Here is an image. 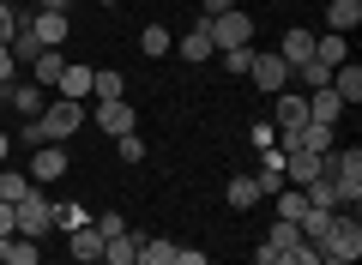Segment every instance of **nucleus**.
Returning <instances> with one entry per match:
<instances>
[{
	"label": "nucleus",
	"mask_w": 362,
	"mask_h": 265,
	"mask_svg": "<svg viewBox=\"0 0 362 265\" xmlns=\"http://www.w3.org/2000/svg\"><path fill=\"white\" fill-rule=\"evenodd\" d=\"M78 126H85V109L66 102V97H54L37 121H25V139L30 145H66V133H78Z\"/></svg>",
	"instance_id": "1"
},
{
	"label": "nucleus",
	"mask_w": 362,
	"mask_h": 265,
	"mask_svg": "<svg viewBox=\"0 0 362 265\" xmlns=\"http://www.w3.org/2000/svg\"><path fill=\"white\" fill-rule=\"evenodd\" d=\"M206 30H211V49H254V18H247V6H230V13H218V18H206Z\"/></svg>",
	"instance_id": "2"
},
{
	"label": "nucleus",
	"mask_w": 362,
	"mask_h": 265,
	"mask_svg": "<svg viewBox=\"0 0 362 265\" xmlns=\"http://www.w3.org/2000/svg\"><path fill=\"white\" fill-rule=\"evenodd\" d=\"M13 217H18V235H25V241H42V235L54 229V205L42 199V187H30L25 199L13 205Z\"/></svg>",
	"instance_id": "3"
},
{
	"label": "nucleus",
	"mask_w": 362,
	"mask_h": 265,
	"mask_svg": "<svg viewBox=\"0 0 362 265\" xmlns=\"http://www.w3.org/2000/svg\"><path fill=\"white\" fill-rule=\"evenodd\" d=\"M320 253H338L344 265L362 259V223H356V211H338V217H332V235H326Z\"/></svg>",
	"instance_id": "4"
},
{
	"label": "nucleus",
	"mask_w": 362,
	"mask_h": 265,
	"mask_svg": "<svg viewBox=\"0 0 362 265\" xmlns=\"http://www.w3.org/2000/svg\"><path fill=\"white\" fill-rule=\"evenodd\" d=\"M247 73H254V90H266V97H278V90H290V66L278 61V54H254V66H247Z\"/></svg>",
	"instance_id": "5"
},
{
	"label": "nucleus",
	"mask_w": 362,
	"mask_h": 265,
	"mask_svg": "<svg viewBox=\"0 0 362 265\" xmlns=\"http://www.w3.org/2000/svg\"><path fill=\"white\" fill-rule=\"evenodd\" d=\"M326 175V151H290L284 157V187H308Z\"/></svg>",
	"instance_id": "6"
},
{
	"label": "nucleus",
	"mask_w": 362,
	"mask_h": 265,
	"mask_svg": "<svg viewBox=\"0 0 362 265\" xmlns=\"http://www.w3.org/2000/svg\"><path fill=\"white\" fill-rule=\"evenodd\" d=\"M302 121H308V97H302V90H278V97H272V126L290 133V126H302Z\"/></svg>",
	"instance_id": "7"
},
{
	"label": "nucleus",
	"mask_w": 362,
	"mask_h": 265,
	"mask_svg": "<svg viewBox=\"0 0 362 265\" xmlns=\"http://www.w3.org/2000/svg\"><path fill=\"white\" fill-rule=\"evenodd\" d=\"M97 126H103V133H139V114H133V102L121 97V102H97Z\"/></svg>",
	"instance_id": "8"
},
{
	"label": "nucleus",
	"mask_w": 362,
	"mask_h": 265,
	"mask_svg": "<svg viewBox=\"0 0 362 265\" xmlns=\"http://www.w3.org/2000/svg\"><path fill=\"white\" fill-rule=\"evenodd\" d=\"M66 175V145H37V157H30V181H61Z\"/></svg>",
	"instance_id": "9"
},
{
	"label": "nucleus",
	"mask_w": 362,
	"mask_h": 265,
	"mask_svg": "<svg viewBox=\"0 0 362 265\" xmlns=\"http://www.w3.org/2000/svg\"><path fill=\"white\" fill-rule=\"evenodd\" d=\"M25 30L42 42V49H61V42H66V13H30Z\"/></svg>",
	"instance_id": "10"
},
{
	"label": "nucleus",
	"mask_w": 362,
	"mask_h": 265,
	"mask_svg": "<svg viewBox=\"0 0 362 265\" xmlns=\"http://www.w3.org/2000/svg\"><path fill=\"white\" fill-rule=\"evenodd\" d=\"M278 61H284L290 66V73H296V66H308L314 61V37H308V30H284V42H278Z\"/></svg>",
	"instance_id": "11"
},
{
	"label": "nucleus",
	"mask_w": 362,
	"mask_h": 265,
	"mask_svg": "<svg viewBox=\"0 0 362 265\" xmlns=\"http://www.w3.org/2000/svg\"><path fill=\"white\" fill-rule=\"evenodd\" d=\"M302 97H308V121H320V126H338L344 102H338V90H332V85H320V90H302Z\"/></svg>",
	"instance_id": "12"
},
{
	"label": "nucleus",
	"mask_w": 362,
	"mask_h": 265,
	"mask_svg": "<svg viewBox=\"0 0 362 265\" xmlns=\"http://www.w3.org/2000/svg\"><path fill=\"white\" fill-rule=\"evenodd\" d=\"M66 235H73L66 247H73V259H78V265H97V259H103V235H97V217H90L85 229H66Z\"/></svg>",
	"instance_id": "13"
},
{
	"label": "nucleus",
	"mask_w": 362,
	"mask_h": 265,
	"mask_svg": "<svg viewBox=\"0 0 362 265\" xmlns=\"http://www.w3.org/2000/svg\"><path fill=\"white\" fill-rule=\"evenodd\" d=\"M0 265H42V241H25V235H0Z\"/></svg>",
	"instance_id": "14"
},
{
	"label": "nucleus",
	"mask_w": 362,
	"mask_h": 265,
	"mask_svg": "<svg viewBox=\"0 0 362 265\" xmlns=\"http://www.w3.org/2000/svg\"><path fill=\"white\" fill-rule=\"evenodd\" d=\"M332 90H338V102H350V109H356V102H362V66H356V61L332 66Z\"/></svg>",
	"instance_id": "15"
},
{
	"label": "nucleus",
	"mask_w": 362,
	"mask_h": 265,
	"mask_svg": "<svg viewBox=\"0 0 362 265\" xmlns=\"http://www.w3.org/2000/svg\"><path fill=\"white\" fill-rule=\"evenodd\" d=\"M175 54H181V61H194V66L206 61V54H218V49H211V30H206V18H199V25H194L187 37L175 42Z\"/></svg>",
	"instance_id": "16"
},
{
	"label": "nucleus",
	"mask_w": 362,
	"mask_h": 265,
	"mask_svg": "<svg viewBox=\"0 0 362 265\" xmlns=\"http://www.w3.org/2000/svg\"><path fill=\"white\" fill-rule=\"evenodd\" d=\"M103 259H109V265H139V235H133V229L109 235V241H103Z\"/></svg>",
	"instance_id": "17"
},
{
	"label": "nucleus",
	"mask_w": 362,
	"mask_h": 265,
	"mask_svg": "<svg viewBox=\"0 0 362 265\" xmlns=\"http://www.w3.org/2000/svg\"><path fill=\"white\" fill-rule=\"evenodd\" d=\"M90 78H97L90 66H73V61H66V73H61V85H54V90H61L66 102H85V97H90Z\"/></svg>",
	"instance_id": "18"
},
{
	"label": "nucleus",
	"mask_w": 362,
	"mask_h": 265,
	"mask_svg": "<svg viewBox=\"0 0 362 265\" xmlns=\"http://www.w3.org/2000/svg\"><path fill=\"white\" fill-rule=\"evenodd\" d=\"M6 102H13V109L25 114V121H37V114L49 109V97H42V85H18V78H13V97H6Z\"/></svg>",
	"instance_id": "19"
},
{
	"label": "nucleus",
	"mask_w": 362,
	"mask_h": 265,
	"mask_svg": "<svg viewBox=\"0 0 362 265\" xmlns=\"http://www.w3.org/2000/svg\"><path fill=\"white\" fill-rule=\"evenodd\" d=\"M254 199H259V181L254 175H235L230 187H223V205H230V211H254Z\"/></svg>",
	"instance_id": "20"
},
{
	"label": "nucleus",
	"mask_w": 362,
	"mask_h": 265,
	"mask_svg": "<svg viewBox=\"0 0 362 265\" xmlns=\"http://www.w3.org/2000/svg\"><path fill=\"white\" fill-rule=\"evenodd\" d=\"M314 61L320 66H344L350 61V37H338V30L332 37H314Z\"/></svg>",
	"instance_id": "21"
},
{
	"label": "nucleus",
	"mask_w": 362,
	"mask_h": 265,
	"mask_svg": "<svg viewBox=\"0 0 362 265\" xmlns=\"http://www.w3.org/2000/svg\"><path fill=\"white\" fill-rule=\"evenodd\" d=\"M296 241H302V229H296V223L272 217V229H266V241H259V253H284V247H296Z\"/></svg>",
	"instance_id": "22"
},
{
	"label": "nucleus",
	"mask_w": 362,
	"mask_h": 265,
	"mask_svg": "<svg viewBox=\"0 0 362 265\" xmlns=\"http://www.w3.org/2000/svg\"><path fill=\"white\" fill-rule=\"evenodd\" d=\"M326 25H332L338 37L356 30V25H362V0H332V6H326Z\"/></svg>",
	"instance_id": "23"
},
{
	"label": "nucleus",
	"mask_w": 362,
	"mask_h": 265,
	"mask_svg": "<svg viewBox=\"0 0 362 265\" xmlns=\"http://www.w3.org/2000/svg\"><path fill=\"white\" fill-rule=\"evenodd\" d=\"M90 97H97V102H121V97H127V78H121L115 66H103V73L90 78Z\"/></svg>",
	"instance_id": "24"
},
{
	"label": "nucleus",
	"mask_w": 362,
	"mask_h": 265,
	"mask_svg": "<svg viewBox=\"0 0 362 265\" xmlns=\"http://www.w3.org/2000/svg\"><path fill=\"white\" fill-rule=\"evenodd\" d=\"M302 199H308L314 211H344V205H338V187H332V175L308 181V187H302Z\"/></svg>",
	"instance_id": "25"
},
{
	"label": "nucleus",
	"mask_w": 362,
	"mask_h": 265,
	"mask_svg": "<svg viewBox=\"0 0 362 265\" xmlns=\"http://www.w3.org/2000/svg\"><path fill=\"white\" fill-rule=\"evenodd\" d=\"M30 73H37V85H61V73H66V61H61V49H42L37 61H30Z\"/></svg>",
	"instance_id": "26"
},
{
	"label": "nucleus",
	"mask_w": 362,
	"mask_h": 265,
	"mask_svg": "<svg viewBox=\"0 0 362 265\" xmlns=\"http://www.w3.org/2000/svg\"><path fill=\"white\" fill-rule=\"evenodd\" d=\"M139 49H145V54H151V61H163V54H169V49H175V37H169V30H163V25H145V30H139Z\"/></svg>",
	"instance_id": "27"
},
{
	"label": "nucleus",
	"mask_w": 362,
	"mask_h": 265,
	"mask_svg": "<svg viewBox=\"0 0 362 265\" xmlns=\"http://www.w3.org/2000/svg\"><path fill=\"white\" fill-rule=\"evenodd\" d=\"M139 265H175V241H163V235L139 241Z\"/></svg>",
	"instance_id": "28"
},
{
	"label": "nucleus",
	"mask_w": 362,
	"mask_h": 265,
	"mask_svg": "<svg viewBox=\"0 0 362 265\" xmlns=\"http://www.w3.org/2000/svg\"><path fill=\"white\" fill-rule=\"evenodd\" d=\"M30 187H37L30 175H18V169H0V199H6V205H18Z\"/></svg>",
	"instance_id": "29"
},
{
	"label": "nucleus",
	"mask_w": 362,
	"mask_h": 265,
	"mask_svg": "<svg viewBox=\"0 0 362 265\" xmlns=\"http://www.w3.org/2000/svg\"><path fill=\"white\" fill-rule=\"evenodd\" d=\"M272 265H320V247H314V241H296V247L272 253Z\"/></svg>",
	"instance_id": "30"
},
{
	"label": "nucleus",
	"mask_w": 362,
	"mask_h": 265,
	"mask_svg": "<svg viewBox=\"0 0 362 265\" xmlns=\"http://www.w3.org/2000/svg\"><path fill=\"white\" fill-rule=\"evenodd\" d=\"M302 211H308V199H302V187H278V217H284V223H296Z\"/></svg>",
	"instance_id": "31"
},
{
	"label": "nucleus",
	"mask_w": 362,
	"mask_h": 265,
	"mask_svg": "<svg viewBox=\"0 0 362 265\" xmlns=\"http://www.w3.org/2000/svg\"><path fill=\"white\" fill-rule=\"evenodd\" d=\"M6 49H13V61H37V54H42V42H37V37H30V30H25V25H18V37H13V42H6Z\"/></svg>",
	"instance_id": "32"
},
{
	"label": "nucleus",
	"mask_w": 362,
	"mask_h": 265,
	"mask_svg": "<svg viewBox=\"0 0 362 265\" xmlns=\"http://www.w3.org/2000/svg\"><path fill=\"white\" fill-rule=\"evenodd\" d=\"M296 73H302V90H320V85H332V66H320V61L296 66Z\"/></svg>",
	"instance_id": "33"
},
{
	"label": "nucleus",
	"mask_w": 362,
	"mask_h": 265,
	"mask_svg": "<svg viewBox=\"0 0 362 265\" xmlns=\"http://www.w3.org/2000/svg\"><path fill=\"white\" fill-rule=\"evenodd\" d=\"M115 151H121V163H145V139H139V133H121Z\"/></svg>",
	"instance_id": "34"
},
{
	"label": "nucleus",
	"mask_w": 362,
	"mask_h": 265,
	"mask_svg": "<svg viewBox=\"0 0 362 265\" xmlns=\"http://www.w3.org/2000/svg\"><path fill=\"white\" fill-rule=\"evenodd\" d=\"M54 205V199H49ZM54 223H66V229H85L90 223V211H85V205H54Z\"/></svg>",
	"instance_id": "35"
},
{
	"label": "nucleus",
	"mask_w": 362,
	"mask_h": 265,
	"mask_svg": "<svg viewBox=\"0 0 362 265\" xmlns=\"http://www.w3.org/2000/svg\"><path fill=\"white\" fill-rule=\"evenodd\" d=\"M254 66V49H223V73H247Z\"/></svg>",
	"instance_id": "36"
},
{
	"label": "nucleus",
	"mask_w": 362,
	"mask_h": 265,
	"mask_svg": "<svg viewBox=\"0 0 362 265\" xmlns=\"http://www.w3.org/2000/svg\"><path fill=\"white\" fill-rule=\"evenodd\" d=\"M121 229H127V217H121V211H103V217H97V235H121Z\"/></svg>",
	"instance_id": "37"
},
{
	"label": "nucleus",
	"mask_w": 362,
	"mask_h": 265,
	"mask_svg": "<svg viewBox=\"0 0 362 265\" xmlns=\"http://www.w3.org/2000/svg\"><path fill=\"white\" fill-rule=\"evenodd\" d=\"M18 25H25V18H18L13 6H0V42H13V37H18Z\"/></svg>",
	"instance_id": "38"
},
{
	"label": "nucleus",
	"mask_w": 362,
	"mask_h": 265,
	"mask_svg": "<svg viewBox=\"0 0 362 265\" xmlns=\"http://www.w3.org/2000/svg\"><path fill=\"white\" fill-rule=\"evenodd\" d=\"M254 145H259V151H272V145H278V126H272V121H254Z\"/></svg>",
	"instance_id": "39"
},
{
	"label": "nucleus",
	"mask_w": 362,
	"mask_h": 265,
	"mask_svg": "<svg viewBox=\"0 0 362 265\" xmlns=\"http://www.w3.org/2000/svg\"><path fill=\"white\" fill-rule=\"evenodd\" d=\"M259 175H278V181H284V151H266V157H259Z\"/></svg>",
	"instance_id": "40"
},
{
	"label": "nucleus",
	"mask_w": 362,
	"mask_h": 265,
	"mask_svg": "<svg viewBox=\"0 0 362 265\" xmlns=\"http://www.w3.org/2000/svg\"><path fill=\"white\" fill-rule=\"evenodd\" d=\"M13 73H18V61H13V49L0 42V85H13Z\"/></svg>",
	"instance_id": "41"
},
{
	"label": "nucleus",
	"mask_w": 362,
	"mask_h": 265,
	"mask_svg": "<svg viewBox=\"0 0 362 265\" xmlns=\"http://www.w3.org/2000/svg\"><path fill=\"white\" fill-rule=\"evenodd\" d=\"M175 265H211V259H206L199 247H175Z\"/></svg>",
	"instance_id": "42"
},
{
	"label": "nucleus",
	"mask_w": 362,
	"mask_h": 265,
	"mask_svg": "<svg viewBox=\"0 0 362 265\" xmlns=\"http://www.w3.org/2000/svg\"><path fill=\"white\" fill-rule=\"evenodd\" d=\"M0 235H18V217H13V205L0 199Z\"/></svg>",
	"instance_id": "43"
},
{
	"label": "nucleus",
	"mask_w": 362,
	"mask_h": 265,
	"mask_svg": "<svg viewBox=\"0 0 362 265\" xmlns=\"http://www.w3.org/2000/svg\"><path fill=\"white\" fill-rule=\"evenodd\" d=\"M73 0H37V13H66Z\"/></svg>",
	"instance_id": "44"
},
{
	"label": "nucleus",
	"mask_w": 362,
	"mask_h": 265,
	"mask_svg": "<svg viewBox=\"0 0 362 265\" xmlns=\"http://www.w3.org/2000/svg\"><path fill=\"white\" fill-rule=\"evenodd\" d=\"M218 13H230V0H206V13H199V18H218Z\"/></svg>",
	"instance_id": "45"
},
{
	"label": "nucleus",
	"mask_w": 362,
	"mask_h": 265,
	"mask_svg": "<svg viewBox=\"0 0 362 265\" xmlns=\"http://www.w3.org/2000/svg\"><path fill=\"white\" fill-rule=\"evenodd\" d=\"M6 151H13V139H6V133H0V169H6Z\"/></svg>",
	"instance_id": "46"
},
{
	"label": "nucleus",
	"mask_w": 362,
	"mask_h": 265,
	"mask_svg": "<svg viewBox=\"0 0 362 265\" xmlns=\"http://www.w3.org/2000/svg\"><path fill=\"white\" fill-rule=\"evenodd\" d=\"M320 265H344V259H338V253H320Z\"/></svg>",
	"instance_id": "47"
},
{
	"label": "nucleus",
	"mask_w": 362,
	"mask_h": 265,
	"mask_svg": "<svg viewBox=\"0 0 362 265\" xmlns=\"http://www.w3.org/2000/svg\"><path fill=\"white\" fill-rule=\"evenodd\" d=\"M0 6H13V0H0Z\"/></svg>",
	"instance_id": "48"
},
{
	"label": "nucleus",
	"mask_w": 362,
	"mask_h": 265,
	"mask_svg": "<svg viewBox=\"0 0 362 265\" xmlns=\"http://www.w3.org/2000/svg\"><path fill=\"white\" fill-rule=\"evenodd\" d=\"M109 6H115V0H109Z\"/></svg>",
	"instance_id": "49"
},
{
	"label": "nucleus",
	"mask_w": 362,
	"mask_h": 265,
	"mask_svg": "<svg viewBox=\"0 0 362 265\" xmlns=\"http://www.w3.org/2000/svg\"><path fill=\"white\" fill-rule=\"evenodd\" d=\"M73 265H78V259H73Z\"/></svg>",
	"instance_id": "50"
}]
</instances>
